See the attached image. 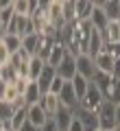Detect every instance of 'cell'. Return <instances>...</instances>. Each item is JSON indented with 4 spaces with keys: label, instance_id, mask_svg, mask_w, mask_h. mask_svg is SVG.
<instances>
[{
    "label": "cell",
    "instance_id": "7a4b0ae2",
    "mask_svg": "<svg viewBox=\"0 0 120 131\" xmlns=\"http://www.w3.org/2000/svg\"><path fill=\"white\" fill-rule=\"evenodd\" d=\"M98 120H101V129L103 131H114L118 129V122H116V105L105 101L103 107L98 109Z\"/></svg>",
    "mask_w": 120,
    "mask_h": 131
},
{
    "label": "cell",
    "instance_id": "8992f818",
    "mask_svg": "<svg viewBox=\"0 0 120 131\" xmlns=\"http://www.w3.org/2000/svg\"><path fill=\"white\" fill-rule=\"evenodd\" d=\"M59 103L63 105V107H68V109H77L79 107V96H77V92H74V88H72V81H66L63 90L59 92Z\"/></svg>",
    "mask_w": 120,
    "mask_h": 131
},
{
    "label": "cell",
    "instance_id": "e575fe53",
    "mask_svg": "<svg viewBox=\"0 0 120 131\" xmlns=\"http://www.w3.org/2000/svg\"><path fill=\"white\" fill-rule=\"evenodd\" d=\"M39 131H59V127H57V122L52 120V118H48V120H46V125H44Z\"/></svg>",
    "mask_w": 120,
    "mask_h": 131
},
{
    "label": "cell",
    "instance_id": "2e32d148",
    "mask_svg": "<svg viewBox=\"0 0 120 131\" xmlns=\"http://www.w3.org/2000/svg\"><path fill=\"white\" fill-rule=\"evenodd\" d=\"M114 63H116V59H114V57H109L107 52H101L98 57H94V66H96V70L98 72H105V74H111V72H114Z\"/></svg>",
    "mask_w": 120,
    "mask_h": 131
},
{
    "label": "cell",
    "instance_id": "44dd1931",
    "mask_svg": "<svg viewBox=\"0 0 120 131\" xmlns=\"http://www.w3.org/2000/svg\"><path fill=\"white\" fill-rule=\"evenodd\" d=\"M2 44H5L7 50L11 52V57L22 50V37H20V35H13V33H7L5 37H2Z\"/></svg>",
    "mask_w": 120,
    "mask_h": 131
},
{
    "label": "cell",
    "instance_id": "b9f144b4",
    "mask_svg": "<svg viewBox=\"0 0 120 131\" xmlns=\"http://www.w3.org/2000/svg\"><path fill=\"white\" fill-rule=\"evenodd\" d=\"M0 81H2V66H0Z\"/></svg>",
    "mask_w": 120,
    "mask_h": 131
},
{
    "label": "cell",
    "instance_id": "30bf717a",
    "mask_svg": "<svg viewBox=\"0 0 120 131\" xmlns=\"http://www.w3.org/2000/svg\"><path fill=\"white\" fill-rule=\"evenodd\" d=\"M26 112H28V122H31V125H35L37 129H42V127L46 125L48 114L39 107V103H37V105H31V107H26Z\"/></svg>",
    "mask_w": 120,
    "mask_h": 131
},
{
    "label": "cell",
    "instance_id": "9a60e30c",
    "mask_svg": "<svg viewBox=\"0 0 120 131\" xmlns=\"http://www.w3.org/2000/svg\"><path fill=\"white\" fill-rule=\"evenodd\" d=\"M55 77H57V70H55V68H50V66L46 63V68H44L42 77L37 79V85H39L42 94H48V90H50V85H52V81H55Z\"/></svg>",
    "mask_w": 120,
    "mask_h": 131
},
{
    "label": "cell",
    "instance_id": "603a6c76",
    "mask_svg": "<svg viewBox=\"0 0 120 131\" xmlns=\"http://www.w3.org/2000/svg\"><path fill=\"white\" fill-rule=\"evenodd\" d=\"M26 122H28V112H26V107L15 109L13 118H11V129H13V131H20L24 125H26Z\"/></svg>",
    "mask_w": 120,
    "mask_h": 131
},
{
    "label": "cell",
    "instance_id": "74e56055",
    "mask_svg": "<svg viewBox=\"0 0 120 131\" xmlns=\"http://www.w3.org/2000/svg\"><path fill=\"white\" fill-rule=\"evenodd\" d=\"M20 131H39V129H37L35 125H31V122H26V125H24V127H22Z\"/></svg>",
    "mask_w": 120,
    "mask_h": 131
},
{
    "label": "cell",
    "instance_id": "ba28073f",
    "mask_svg": "<svg viewBox=\"0 0 120 131\" xmlns=\"http://www.w3.org/2000/svg\"><path fill=\"white\" fill-rule=\"evenodd\" d=\"M39 107L48 114V118H52L57 112H59V107H61L59 96H57V94H50V92H48V94H42V98H39Z\"/></svg>",
    "mask_w": 120,
    "mask_h": 131
},
{
    "label": "cell",
    "instance_id": "5bb4252c",
    "mask_svg": "<svg viewBox=\"0 0 120 131\" xmlns=\"http://www.w3.org/2000/svg\"><path fill=\"white\" fill-rule=\"evenodd\" d=\"M101 7L109 22H120V0H101Z\"/></svg>",
    "mask_w": 120,
    "mask_h": 131
},
{
    "label": "cell",
    "instance_id": "7402d4cb",
    "mask_svg": "<svg viewBox=\"0 0 120 131\" xmlns=\"http://www.w3.org/2000/svg\"><path fill=\"white\" fill-rule=\"evenodd\" d=\"M61 9H63L66 24H74L77 22V2H74V0H63V2H61Z\"/></svg>",
    "mask_w": 120,
    "mask_h": 131
},
{
    "label": "cell",
    "instance_id": "3957f363",
    "mask_svg": "<svg viewBox=\"0 0 120 131\" xmlns=\"http://www.w3.org/2000/svg\"><path fill=\"white\" fill-rule=\"evenodd\" d=\"M74 116L81 120V125H83L85 131H98V129H101V120H98V114L96 112H88V109L77 107V109H74Z\"/></svg>",
    "mask_w": 120,
    "mask_h": 131
},
{
    "label": "cell",
    "instance_id": "9c48e42d",
    "mask_svg": "<svg viewBox=\"0 0 120 131\" xmlns=\"http://www.w3.org/2000/svg\"><path fill=\"white\" fill-rule=\"evenodd\" d=\"M103 48H105V37H103V33L96 31V28L92 26V35H90V46H88V55L92 57H98L103 52Z\"/></svg>",
    "mask_w": 120,
    "mask_h": 131
},
{
    "label": "cell",
    "instance_id": "8fae6325",
    "mask_svg": "<svg viewBox=\"0 0 120 131\" xmlns=\"http://www.w3.org/2000/svg\"><path fill=\"white\" fill-rule=\"evenodd\" d=\"M90 24H92L96 31H101V33L109 26V20H107L105 11H103V7H101V0H98L96 7H94V13H92V18H90Z\"/></svg>",
    "mask_w": 120,
    "mask_h": 131
},
{
    "label": "cell",
    "instance_id": "277c9868",
    "mask_svg": "<svg viewBox=\"0 0 120 131\" xmlns=\"http://www.w3.org/2000/svg\"><path fill=\"white\" fill-rule=\"evenodd\" d=\"M77 74L83 77V79L92 81L94 74H96V66H94V59L90 55H79L77 57Z\"/></svg>",
    "mask_w": 120,
    "mask_h": 131
},
{
    "label": "cell",
    "instance_id": "f546056e",
    "mask_svg": "<svg viewBox=\"0 0 120 131\" xmlns=\"http://www.w3.org/2000/svg\"><path fill=\"white\" fill-rule=\"evenodd\" d=\"M20 79V74H18V70H15L13 66H5V68H2V81H5V83H9V85H13L15 81Z\"/></svg>",
    "mask_w": 120,
    "mask_h": 131
},
{
    "label": "cell",
    "instance_id": "60d3db41",
    "mask_svg": "<svg viewBox=\"0 0 120 131\" xmlns=\"http://www.w3.org/2000/svg\"><path fill=\"white\" fill-rule=\"evenodd\" d=\"M0 131H7V127H5V122L0 120Z\"/></svg>",
    "mask_w": 120,
    "mask_h": 131
},
{
    "label": "cell",
    "instance_id": "f1b7e54d",
    "mask_svg": "<svg viewBox=\"0 0 120 131\" xmlns=\"http://www.w3.org/2000/svg\"><path fill=\"white\" fill-rule=\"evenodd\" d=\"M15 15H26L31 18V0H13Z\"/></svg>",
    "mask_w": 120,
    "mask_h": 131
},
{
    "label": "cell",
    "instance_id": "d6986e66",
    "mask_svg": "<svg viewBox=\"0 0 120 131\" xmlns=\"http://www.w3.org/2000/svg\"><path fill=\"white\" fill-rule=\"evenodd\" d=\"M22 96H24L26 107H31V105H37V103H39V98H42V90H39V85H37L35 81H31L28 88H26V92H24Z\"/></svg>",
    "mask_w": 120,
    "mask_h": 131
},
{
    "label": "cell",
    "instance_id": "ab89813d",
    "mask_svg": "<svg viewBox=\"0 0 120 131\" xmlns=\"http://www.w3.org/2000/svg\"><path fill=\"white\" fill-rule=\"evenodd\" d=\"M116 122H118V127H120V105H116Z\"/></svg>",
    "mask_w": 120,
    "mask_h": 131
},
{
    "label": "cell",
    "instance_id": "ffe728a7",
    "mask_svg": "<svg viewBox=\"0 0 120 131\" xmlns=\"http://www.w3.org/2000/svg\"><path fill=\"white\" fill-rule=\"evenodd\" d=\"M39 42H42V35H28V37H22V48L31 57H37V52H39Z\"/></svg>",
    "mask_w": 120,
    "mask_h": 131
},
{
    "label": "cell",
    "instance_id": "52a82bcc",
    "mask_svg": "<svg viewBox=\"0 0 120 131\" xmlns=\"http://www.w3.org/2000/svg\"><path fill=\"white\" fill-rule=\"evenodd\" d=\"M66 55H68V50H66L61 37H57V39H55V46H52V50H50V55H48V61H46V63L50 66V68H55V70H57Z\"/></svg>",
    "mask_w": 120,
    "mask_h": 131
},
{
    "label": "cell",
    "instance_id": "8d00e7d4",
    "mask_svg": "<svg viewBox=\"0 0 120 131\" xmlns=\"http://www.w3.org/2000/svg\"><path fill=\"white\" fill-rule=\"evenodd\" d=\"M111 77L120 81V59H116V63H114V72H111Z\"/></svg>",
    "mask_w": 120,
    "mask_h": 131
},
{
    "label": "cell",
    "instance_id": "7c38bea8",
    "mask_svg": "<svg viewBox=\"0 0 120 131\" xmlns=\"http://www.w3.org/2000/svg\"><path fill=\"white\" fill-rule=\"evenodd\" d=\"M94 7H96V2H92V0H77V22H90Z\"/></svg>",
    "mask_w": 120,
    "mask_h": 131
},
{
    "label": "cell",
    "instance_id": "d4e9b609",
    "mask_svg": "<svg viewBox=\"0 0 120 131\" xmlns=\"http://www.w3.org/2000/svg\"><path fill=\"white\" fill-rule=\"evenodd\" d=\"M103 37H105V44L120 42V22H109V26L103 31Z\"/></svg>",
    "mask_w": 120,
    "mask_h": 131
},
{
    "label": "cell",
    "instance_id": "83f0119b",
    "mask_svg": "<svg viewBox=\"0 0 120 131\" xmlns=\"http://www.w3.org/2000/svg\"><path fill=\"white\" fill-rule=\"evenodd\" d=\"M13 114H15V107H13V105L7 103V101H0V120H2V122H11Z\"/></svg>",
    "mask_w": 120,
    "mask_h": 131
},
{
    "label": "cell",
    "instance_id": "f35d334b",
    "mask_svg": "<svg viewBox=\"0 0 120 131\" xmlns=\"http://www.w3.org/2000/svg\"><path fill=\"white\" fill-rule=\"evenodd\" d=\"M5 35H7V28H5V24L0 22V42H2V37H5Z\"/></svg>",
    "mask_w": 120,
    "mask_h": 131
},
{
    "label": "cell",
    "instance_id": "d590c367",
    "mask_svg": "<svg viewBox=\"0 0 120 131\" xmlns=\"http://www.w3.org/2000/svg\"><path fill=\"white\" fill-rule=\"evenodd\" d=\"M7 90H9V83L0 81V101H5V96H7Z\"/></svg>",
    "mask_w": 120,
    "mask_h": 131
},
{
    "label": "cell",
    "instance_id": "5b68a950",
    "mask_svg": "<svg viewBox=\"0 0 120 131\" xmlns=\"http://www.w3.org/2000/svg\"><path fill=\"white\" fill-rule=\"evenodd\" d=\"M57 74L63 81H72L74 77H77V57L68 52V55L63 57V61L59 63V68H57Z\"/></svg>",
    "mask_w": 120,
    "mask_h": 131
},
{
    "label": "cell",
    "instance_id": "4316f807",
    "mask_svg": "<svg viewBox=\"0 0 120 131\" xmlns=\"http://www.w3.org/2000/svg\"><path fill=\"white\" fill-rule=\"evenodd\" d=\"M72 88H74V92H77V96H79V103H81V98L85 96V92H88V88H90V81L77 74L72 79Z\"/></svg>",
    "mask_w": 120,
    "mask_h": 131
},
{
    "label": "cell",
    "instance_id": "1f68e13d",
    "mask_svg": "<svg viewBox=\"0 0 120 131\" xmlns=\"http://www.w3.org/2000/svg\"><path fill=\"white\" fill-rule=\"evenodd\" d=\"M63 85H66V81L61 79L59 74H57V77H55V81H52V85H50V90H48V92H50V94H57V96H59V92H61V90H63Z\"/></svg>",
    "mask_w": 120,
    "mask_h": 131
},
{
    "label": "cell",
    "instance_id": "836d02e7",
    "mask_svg": "<svg viewBox=\"0 0 120 131\" xmlns=\"http://www.w3.org/2000/svg\"><path fill=\"white\" fill-rule=\"evenodd\" d=\"M68 131H85V129H83V125H81V120L74 116L72 122H70V127H68Z\"/></svg>",
    "mask_w": 120,
    "mask_h": 131
},
{
    "label": "cell",
    "instance_id": "cb8c5ba5",
    "mask_svg": "<svg viewBox=\"0 0 120 131\" xmlns=\"http://www.w3.org/2000/svg\"><path fill=\"white\" fill-rule=\"evenodd\" d=\"M111 81H114V77H111V74H105V72H98V70H96V74H94L92 83L96 85V88H98V90H101V92H103V96H105V92H107V90H109Z\"/></svg>",
    "mask_w": 120,
    "mask_h": 131
},
{
    "label": "cell",
    "instance_id": "4dcf8cb0",
    "mask_svg": "<svg viewBox=\"0 0 120 131\" xmlns=\"http://www.w3.org/2000/svg\"><path fill=\"white\" fill-rule=\"evenodd\" d=\"M103 52H107V55H109V57H114V59H120V42H111V44H105Z\"/></svg>",
    "mask_w": 120,
    "mask_h": 131
},
{
    "label": "cell",
    "instance_id": "4fadbf2b",
    "mask_svg": "<svg viewBox=\"0 0 120 131\" xmlns=\"http://www.w3.org/2000/svg\"><path fill=\"white\" fill-rule=\"evenodd\" d=\"M72 118H74V109H68V107H63V105H61L59 112L52 116V120L57 122L59 131H68V127H70V122H72Z\"/></svg>",
    "mask_w": 120,
    "mask_h": 131
},
{
    "label": "cell",
    "instance_id": "ac0fdd59",
    "mask_svg": "<svg viewBox=\"0 0 120 131\" xmlns=\"http://www.w3.org/2000/svg\"><path fill=\"white\" fill-rule=\"evenodd\" d=\"M15 20V9H13V0L0 2V22L5 24V28H9V24Z\"/></svg>",
    "mask_w": 120,
    "mask_h": 131
},
{
    "label": "cell",
    "instance_id": "7bdbcfd3",
    "mask_svg": "<svg viewBox=\"0 0 120 131\" xmlns=\"http://www.w3.org/2000/svg\"><path fill=\"white\" fill-rule=\"evenodd\" d=\"M114 131H120V127H118V129H114Z\"/></svg>",
    "mask_w": 120,
    "mask_h": 131
},
{
    "label": "cell",
    "instance_id": "d6a6232c",
    "mask_svg": "<svg viewBox=\"0 0 120 131\" xmlns=\"http://www.w3.org/2000/svg\"><path fill=\"white\" fill-rule=\"evenodd\" d=\"M9 61H11V52L7 50V46L2 42H0V66L5 68V66H9Z\"/></svg>",
    "mask_w": 120,
    "mask_h": 131
},
{
    "label": "cell",
    "instance_id": "484cf974",
    "mask_svg": "<svg viewBox=\"0 0 120 131\" xmlns=\"http://www.w3.org/2000/svg\"><path fill=\"white\" fill-rule=\"evenodd\" d=\"M105 101H109V103H114V105H120V81L118 79L111 81L109 90L105 92Z\"/></svg>",
    "mask_w": 120,
    "mask_h": 131
},
{
    "label": "cell",
    "instance_id": "e0dca14e",
    "mask_svg": "<svg viewBox=\"0 0 120 131\" xmlns=\"http://www.w3.org/2000/svg\"><path fill=\"white\" fill-rule=\"evenodd\" d=\"M44 68H46V61H44L42 57H33V59L28 61V81H35L37 83V79L42 77Z\"/></svg>",
    "mask_w": 120,
    "mask_h": 131
},
{
    "label": "cell",
    "instance_id": "ee69618b",
    "mask_svg": "<svg viewBox=\"0 0 120 131\" xmlns=\"http://www.w3.org/2000/svg\"><path fill=\"white\" fill-rule=\"evenodd\" d=\"M98 131H103V129H98Z\"/></svg>",
    "mask_w": 120,
    "mask_h": 131
},
{
    "label": "cell",
    "instance_id": "6da1fadb",
    "mask_svg": "<svg viewBox=\"0 0 120 131\" xmlns=\"http://www.w3.org/2000/svg\"><path fill=\"white\" fill-rule=\"evenodd\" d=\"M103 103H105V96H103V92L92 83V81H90V88H88V92H85V96L81 98L79 107H81V109H88V112H96V114H98V109L103 107Z\"/></svg>",
    "mask_w": 120,
    "mask_h": 131
}]
</instances>
